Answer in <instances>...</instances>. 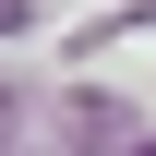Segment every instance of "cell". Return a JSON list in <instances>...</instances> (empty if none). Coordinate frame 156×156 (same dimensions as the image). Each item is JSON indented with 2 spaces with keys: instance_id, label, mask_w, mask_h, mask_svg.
Listing matches in <instances>:
<instances>
[{
  "instance_id": "cell-1",
  "label": "cell",
  "mask_w": 156,
  "mask_h": 156,
  "mask_svg": "<svg viewBox=\"0 0 156 156\" xmlns=\"http://www.w3.org/2000/svg\"><path fill=\"white\" fill-rule=\"evenodd\" d=\"M0 36H24V0H0Z\"/></svg>"
}]
</instances>
